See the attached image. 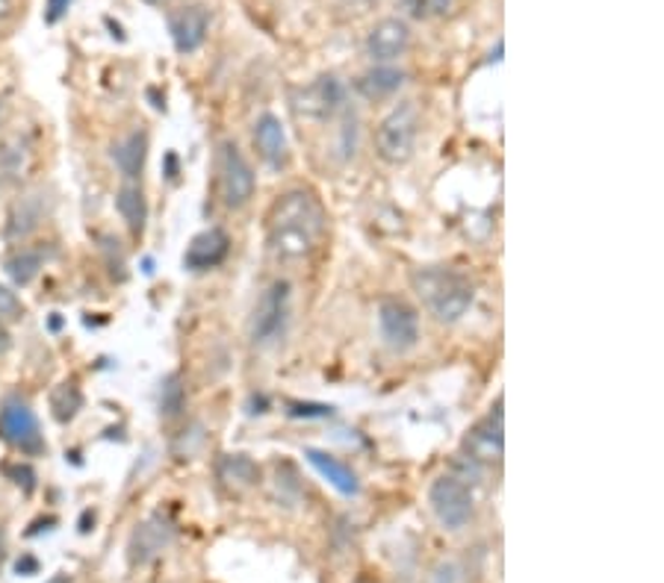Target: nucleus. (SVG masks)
<instances>
[{"instance_id": "aec40b11", "label": "nucleus", "mask_w": 664, "mask_h": 583, "mask_svg": "<svg viewBox=\"0 0 664 583\" xmlns=\"http://www.w3.org/2000/svg\"><path fill=\"white\" fill-rule=\"evenodd\" d=\"M116 209L118 216L125 219L127 230L133 236H142L148 221V204H145V192L137 186V183H125V186L116 192Z\"/></svg>"}, {"instance_id": "2f4dec72", "label": "nucleus", "mask_w": 664, "mask_h": 583, "mask_svg": "<svg viewBox=\"0 0 664 583\" xmlns=\"http://www.w3.org/2000/svg\"><path fill=\"white\" fill-rule=\"evenodd\" d=\"M44 583H72V581H68V578H65V574H53L51 581H44Z\"/></svg>"}, {"instance_id": "bb28decb", "label": "nucleus", "mask_w": 664, "mask_h": 583, "mask_svg": "<svg viewBox=\"0 0 664 583\" xmlns=\"http://www.w3.org/2000/svg\"><path fill=\"white\" fill-rule=\"evenodd\" d=\"M74 0H48L44 3V22L48 24H56L63 22L65 12H68V7H72Z\"/></svg>"}, {"instance_id": "9d476101", "label": "nucleus", "mask_w": 664, "mask_h": 583, "mask_svg": "<svg viewBox=\"0 0 664 583\" xmlns=\"http://www.w3.org/2000/svg\"><path fill=\"white\" fill-rule=\"evenodd\" d=\"M502 451H506V416H502V401H496L494 410L470 427L464 439V457L482 466V463H499Z\"/></svg>"}, {"instance_id": "423d86ee", "label": "nucleus", "mask_w": 664, "mask_h": 583, "mask_svg": "<svg viewBox=\"0 0 664 583\" xmlns=\"http://www.w3.org/2000/svg\"><path fill=\"white\" fill-rule=\"evenodd\" d=\"M254 189H257V178L252 163L233 142H225L219 154V192L225 207L243 209L254 198Z\"/></svg>"}, {"instance_id": "cd10ccee", "label": "nucleus", "mask_w": 664, "mask_h": 583, "mask_svg": "<svg viewBox=\"0 0 664 583\" xmlns=\"http://www.w3.org/2000/svg\"><path fill=\"white\" fill-rule=\"evenodd\" d=\"M12 348V334H10V327H7V322L0 319V357L7 354Z\"/></svg>"}, {"instance_id": "9b49d317", "label": "nucleus", "mask_w": 664, "mask_h": 583, "mask_svg": "<svg viewBox=\"0 0 664 583\" xmlns=\"http://www.w3.org/2000/svg\"><path fill=\"white\" fill-rule=\"evenodd\" d=\"M411 48V27L401 18H381L367 36V53L372 63L391 65Z\"/></svg>"}, {"instance_id": "39448f33", "label": "nucleus", "mask_w": 664, "mask_h": 583, "mask_svg": "<svg viewBox=\"0 0 664 583\" xmlns=\"http://www.w3.org/2000/svg\"><path fill=\"white\" fill-rule=\"evenodd\" d=\"M379 331L393 354H408L420 342V313L401 298H384L379 303Z\"/></svg>"}, {"instance_id": "6e6552de", "label": "nucleus", "mask_w": 664, "mask_h": 583, "mask_svg": "<svg viewBox=\"0 0 664 583\" xmlns=\"http://www.w3.org/2000/svg\"><path fill=\"white\" fill-rule=\"evenodd\" d=\"M286 315H290V283L274 281L266 286L260 301L254 307L252 322H248V336L254 345H269L284 334Z\"/></svg>"}, {"instance_id": "c756f323", "label": "nucleus", "mask_w": 664, "mask_h": 583, "mask_svg": "<svg viewBox=\"0 0 664 583\" xmlns=\"http://www.w3.org/2000/svg\"><path fill=\"white\" fill-rule=\"evenodd\" d=\"M3 560H7V533L0 528V569H3Z\"/></svg>"}, {"instance_id": "a211bd4d", "label": "nucleus", "mask_w": 664, "mask_h": 583, "mask_svg": "<svg viewBox=\"0 0 664 583\" xmlns=\"http://www.w3.org/2000/svg\"><path fill=\"white\" fill-rule=\"evenodd\" d=\"M216 475L221 487H228L231 492H245L260 480V466L248 454H225L216 466Z\"/></svg>"}, {"instance_id": "2eb2a0df", "label": "nucleus", "mask_w": 664, "mask_h": 583, "mask_svg": "<svg viewBox=\"0 0 664 583\" xmlns=\"http://www.w3.org/2000/svg\"><path fill=\"white\" fill-rule=\"evenodd\" d=\"M169 542H171V528L169 521H163V516H154V519L142 521V524H137V531L130 536V545H127L130 562H133V566H145V562L154 560Z\"/></svg>"}, {"instance_id": "dca6fc26", "label": "nucleus", "mask_w": 664, "mask_h": 583, "mask_svg": "<svg viewBox=\"0 0 664 583\" xmlns=\"http://www.w3.org/2000/svg\"><path fill=\"white\" fill-rule=\"evenodd\" d=\"M145 157H148V133L145 130H133L127 133L125 139H118L113 145V163L122 171L125 180H137L145 168Z\"/></svg>"}, {"instance_id": "b1692460", "label": "nucleus", "mask_w": 664, "mask_h": 583, "mask_svg": "<svg viewBox=\"0 0 664 583\" xmlns=\"http://www.w3.org/2000/svg\"><path fill=\"white\" fill-rule=\"evenodd\" d=\"M187 404V396H183V386H180V377L171 375L163 380V389H159V413L166 418L180 416V410Z\"/></svg>"}, {"instance_id": "473e14b6", "label": "nucleus", "mask_w": 664, "mask_h": 583, "mask_svg": "<svg viewBox=\"0 0 664 583\" xmlns=\"http://www.w3.org/2000/svg\"><path fill=\"white\" fill-rule=\"evenodd\" d=\"M145 3H151V7H159V3H166V0H145Z\"/></svg>"}, {"instance_id": "7ed1b4c3", "label": "nucleus", "mask_w": 664, "mask_h": 583, "mask_svg": "<svg viewBox=\"0 0 664 583\" xmlns=\"http://www.w3.org/2000/svg\"><path fill=\"white\" fill-rule=\"evenodd\" d=\"M420 135V106L413 101H401L381 118L375 130V151L387 166H405L413 157Z\"/></svg>"}, {"instance_id": "4468645a", "label": "nucleus", "mask_w": 664, "mask_h": 583, "mask_svg": "<svg viewBox=\"0 0 664 583\" xmlns=\"http://www.w3.org/2000/svg\"><path fill=\"white\" fill-rule=\"evenodd\" d=\"M228 250H231V239L228 233L219 228H210L199 233L195 239L187 245V254H183V269L190 271H210L216 265L228 260Z\"/></svg>"}, {"instance_id": "4be33fe9", "label": "nucleus", "mask_w": 664, "mask_h": 583, "mask_svg": "<svg viewBox=\"0 0 664 583\" xmlns=\"http://www.w3.org/2000/svg\"><path fill=\"white\" fill-rule=\"evenodd\" d=\"M39 271H42V254H39V250L18 248L12 250L10 260H7V274H10L15 286L33 283L39 277Z\"/></svg>"}, {"instance_id": "6ab92c4d", "label": "nucleus", "mask_w": 664, "mask_h": 583, "mask_svg": "<svg viewBox=\"0 0 664 583\" xmlns=\"http://www.w3.org/2000/svg\"><path fill=\"white\" fill-rule=\"evenodd\" d=\"M401 83H405V72L393 68V65H375V68H369L367 74H360L358 92L363 94L367 101H384V98H391L393 92H399Z\"/></svg>"}, {"instance_id": "7c9ffc66", "label": "nucleus", "mask_w": 664, "mask_h": 583, "mask_svg": "<svg viewBox=\"0 0 664 583\" xmlns=\"http://www.w3.org/2000/svg\"><path fill=\"white\" fill-rule=\"evenodd\" d=\"M12 10V0H0V18Z\"/></svg>"}, {"instance_id": "1a4fd4ad", "label": "nucleus", "mask_w": 664, "mask_h": 583, "mask_svg": "<svg viewBox=\"0 0 664 583\" xmlns=\"http://www.w3.org/2000/svg\"><path fill=\"white\" fill-rule=\"evenodd\" d=\"M295 113L305 115V118H314V121H328L337 113L346 109V89L340 83L334 74H322L319 80L302 89L295 94Z\"/></svg>"}, {"instance_id": "f257e3e1", "label": "nucleus", "mask_w": 664, "mask_h": 583, "mask_svg": "<svg viewBox=\"0 0 664 583\" xmlns=\"http://www.w3.org/2000/svg\"><path fill=\"white\" fill-rule=\"evenodd\" d=\"M325 236V212L314 192L290 189L274 200L266 219V245L274 260L298 262L310 257Z\"/></svg>"}, {"instance_id": "412c9836", "label": "nucleus", "mask_w": 664, "mask_h": 583, "mask_svg": "<svg viewBox=\"0 0 664 583\" xmlns=\"http://www.w3.org/2000/svg\"><path fill=\"white\" fill-rule=\"evenodd\" d=\"M39 221H42L39 198H36V195L22 198L15 204V209H12L10 224H7V236H10V239H24V236H30L33 230L39 228Z\"/></svg>"}, {"instance_id": "f03ea898", "label": "nucleus", "mask_w": 664, "mask_h": 583, "mask_svg": "<svg viewBox=\"0 0 664 583\" xmlns=\"http://www.w3.org/2000/svg\"><path fill=\"white\" fill-rule=\"evenodd\" d=\"M411 286L422 307L440 324L461 322L475 301V289L467 274L446 265H422L413 269Z\"/></svg>"}, {"instance_id": "ddd939ff", "label": "nucleus", "mask_w": 664, "mask_h": 583, "mask_svg": "<svg viewBox=\"0 0 664 583\" xmlns=\"http://www.w3.org/2000/svg\"><path fill=\"white\" fill-rule=\"evenodd\" d=\"M254 147L269 168H284L290 159V142H286L284 121L274 113H264L254 121Z\"/></svg>"}, {"instance_id": "20e7f679", "label": "nucleus", "mask_w": 664, "mask_h": 583, "mask_svg": "<svg viewBox=\"0 0 664 583\" xmlns=\"http://www.w3.org/2000/svg\"><path fill=\"white\" fill-rule=\"evenodd\" d=\"M429 504L446 531H461L473 519V490L458 475H443L429 490Z\"/></svg>"}, {"instance_id": "5701e85b", "label": "nucleus", "mask_w": 664, "mask_h": 583, "mask_svg": "<svg viewBox=\"0 0 664 583\" xmlns=\"http://www.w3.org/2000/svg\"><path fill=\"white\" fill-rule=\"evenodd\" d=\"M80 406H84V392L74 380H65L51 392V413L60 425H68L80 413Z\"/></svg>"}, {"instance_id": "f8f14e48", "label": "nucleus", "mask_w": 664, "mask_h": 583, "mask_svg": "<svg viewBox=\"0 0 664 583\" xmlns=\"http://www.w3.org/2000/svg\"><path fill=\"white\" fill-rule=\"evenodd\" d=\"M207 30H210V12L204 10L201 3H192V7H180L178 12H171L169 18V33L171 42H175V51L178 53H195L207 39Z\"/></svg>"}, {"instance_id": "0eeeda50", "label": "nucleus", "mask_w": 664, "mask_h": 583, "mask_svg": "<svg viewBox=\"0 0 664 583\" xmlns=\"http://www.w3.org/2000/svg\"><path fill=\"white\" fill-rule=\"evenodd\" d=\"M0 437L27 457H36V454L44 451L39 418L33 413V406L22 398H10L7 404L0 406Z\"/></svg>"}, {"instance_id": "a878e982", "label": "nucleus", "mask_w": 664, "mask_h": 583, "mask_svg": "<svg viewBox=\"0 0 664 583\" xmlns=\"http://www.w3.org/2000/svg\"><path fill=\"white\" fill-rule=\"evenodd\" d=\"M22 315H24L22 298H18L10 286L0 283V319H3V322H18Z\"/></svg>"}, {"instance_id": "c85d7f7f", "label": "nucleus", "mask_w": 664, "mask_h": 583, "mask_svg": "<svg viewBox=\"0 0 664 583\" xmlns=\"http://www.w3.org/2000/svg\"><path fill=\"white\" fill-rule=\"evenodd\" d=\"M15 569H18V574H30V572H36V569H39V562L33 560V557H24V560H18V566H15Z\"/></svg>"}, {"instance_id": "f3484780", "label": "nucleus", "mask_w": 664, "mask_h": 583, "mask_svg": "<svg viewBox=\"0 0 664 583\" xmlns=\"http://www.w3.org/2000/svg\"><path fill=\"white\" fill-rule=\"evenodd\" d=\"M305 457L310 459V466L322 475V478L334 487L337 492H343V495H358L360 483H358V475L348 469L346 463H340L334 454H325V451H317V449H307Z\"/></svg>"}, {"instance_id": "393cba45", "label": "nucleus", "mask_w": 664, "mask_h": 583, "mask_svg": "<svg viewBox=\"0 0 664 583\" xmlns=\"http://www.w3.org/2000/svg\"><path fill=\"white\" fill-rule=\"evenodd\" d=\"M405 7L411 10L413 18H434V15H446L452 0H405Z\"/></svg>"}]
</instances>
